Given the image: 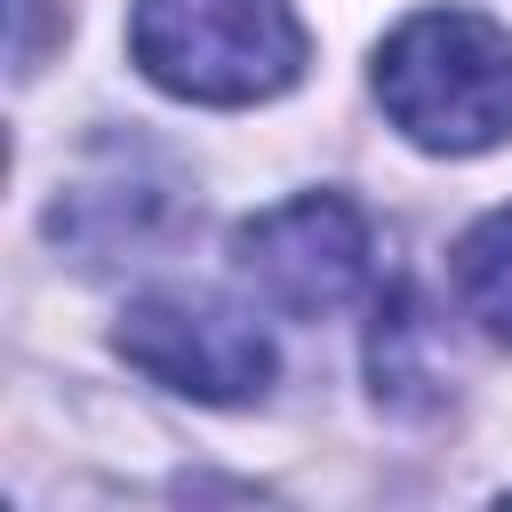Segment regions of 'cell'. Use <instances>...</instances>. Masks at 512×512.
I'll list each match as a JSON object with an SVG mask.
<instances>
[{
    "label": "cell",
    "mask_w": 512,
    "mask_h": 512,
    "mask_svg": "<svg viewBox=\"0 0 512 512\" xmlns=\"http://www.w3.org/2000/svg\"><path fill=\"white\" fill-rule=\"evenodd\" d=\"M128 56L184 104H264L304 72V24L288 0H136Z\"/></svg>",
    "instance_id": "7a4b0ae2"
},
{
    "label": "cell",
    "mask_w": 512,
    "mask_h": 512,
    "mask_svg": "<svg viewBox=\"0 0 512 512\" xmlns=\"http://www.w3.org/2000/svg\"><path fill=\"white\" fill-rule=\"evenodd\" d=\"M376 104L424 152H488L512 136V32L480 8H416L376 48Z\"/></svg>",
    "instance_id": "6da1fadb"
},
{
    "label": "cell",
    "mask_w": 512,
    "mask_h": 512,
    "mask_svg": "<svg viewBox=\"0 0 512 512\" xmlns=\"http://www.w3.org/2000/svg\"><path fill=\"white\" fill-rule=\"evenodd\" d=\"M120 360L144 368L152 384L184 392V400H208V408H240V400H264L272 384V344L248 312H224V304H192V296H136L120 312Z\"/></svg>",
    "instance_id": "277c9868"
},
{
    "label": "cell",
    "mask_w": 512,
    "mask_h": 512,
    "mask_svg": "<svg viewBox=\"0 0 512 512\" xmlns=\"http://www.w3.org/2000/svg\"><path fill=\"white\" fill-rule=\"evenodd\" d=\"M232 264L240 280L288 312V320H328L336 304L360 296L368 280V216L344 200V192H304V200H280L264 216H248L232 232Z\"/></svg>",
    "instance_id": "3957f363"
},
{
    "label": "cell",
    "mask_w": 512,
    "mask_h": 512,
    "mask_svg": "<svg viewBox=\"0 0 512 512\" xmlns=\"http://www.w3.org/2000/svg\"><path fill=\"white\" fill-rule=\"evenodd\" d=\"M368 376H376V400L384 408H432L440 400V344H432V320L408 288L376 296V328H368Z\"/></svg>",
    "instance_id": "5b68a950"
},
{
    "label": "cell",
    "mask_w": 512,
    "mask_h": 512,
    "mask_svg": "<svg viewBox=\"0 0 512 512\" xmlns=\"http://www.w3.org/2000/svg\"><path fill=\"white\" fill-rule=\"evenodd\" d=\"M448 280H456L464 320H480L496 344H512V208H488V216L456 240Z\"/></svg>",
    "instance_id": "8992f818"
}]
</instances>
